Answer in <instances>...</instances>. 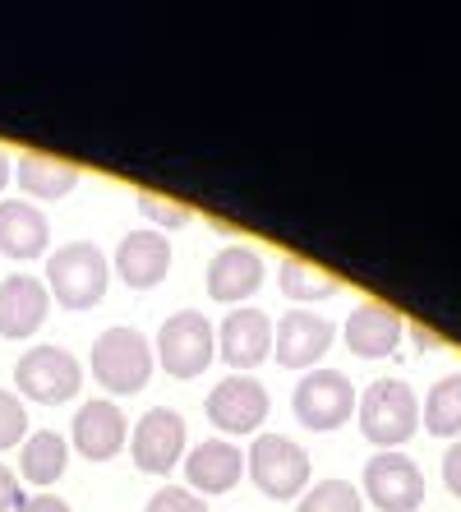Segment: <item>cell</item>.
I'll return each instance as SVG.
<instances>
[{
	"label": "cell",
	"instance_id": "6da1fadb",
	"mask_svg": "<svg viewBox=\"0 0 461 512\" xmlns=\"http://www.w3.org/2000/svg\"><path fill=\"white\" fill-rule=\"evenodd\" d=\"M107 286H111V259L102 245H93V240H70V245L51 250V259H47L51 305L83 314L107 296Z\"/></svg>",
	"mask_w": 461,
	"mask_h": 512
},
{
	"label": "cell",
	"instance_id": "7a4b0ae2",
	"mask_svg": "<svg viewBox=\"0 0 461 512\" xmlns=\"http://www.w3.org/2000/svg\"><path fill=\"white\" fill-rule=\"evenodd\" d=\"M355 416H360V434H365L369 443H379L383 453H397L415 429H420V397H415V388L402 379H379L360 393Z\"/></svg>",
	"mask_w": 461,
	"mask_h": 512
},
{
	"label": "cell",
	"instance_id": "3957f363",
	"mask_svg": "<svg viewBox=\"0 0 461 512\" xmlns=\"http://www.w3.org/2000/svg\"><path fill=\"white\" fill-rule=\"evenodd\" d=\"M153 342L139 333V328H107V333H97L93 342V356H88V370L93 379L116 397H130V393H143V383L153 379Z\"/></svg>",
	"mask_w": 461,
	"mask_h": 512
},
{
	"label": "cell",
	"instance_id": "277c9868",
	"mask_svg": "<svg viewBox=\"0 0 461 512\" xmlns=\"http://www.w3.org/2000/svg\"><path fill=\"white\" fill-rule=\"evenodd\" d=\"M153 360L171 379H199L217 360V328L199 310H176L157 328Z\"/></svg>",
	"mask_w": 461,
	"mask_h": 512
},
{
	"label": "cell",
	"instance_id": "5b68a950",
	"mask_svg": "<svg viewBox=\"0 0 461 512\" xmlns=\"http://www.w3.org/2000/svg\"><path fill=\"white\" fill-rule=\"evenodd\" d=\"M14 388H19V397H28L37 406L74 402L83 388V365L65 346H28L19 365H14Z\"/></svg>",
	"mask_w": 461,
	"mask_h": 512
},
{
	"label": "cell",
	"instance_id": "8992f818",
	"mask_svg": "<svg viewBox=\"0 0 461 512\" xmlns=\"http://www.w3.org/2000/svg\"><path fill=\"white\" fill-rule=\"evenodd\" d=\"M245 471L268 499H300L309 489V453L286 434H254Z\"/></svg>",
	"mask_w": 461,
	"mask_h": 512
},
{
	"label": "cell",
	"instance_id": "52a82bcc",
	"mask_svg": "<svg viewBox=\"0 0 461 512\" xmlns=\"http://www.w3.org/2000/svg\"><path fill=\"white\" fill-rule=\"evenodd\" d=\"M355 402H360V393H355V383L342 370H309L296 383V393H291L296 420L305 429H319V434L346 425L355 416Z\"/></svg>",
	"mask_w": 461,
	"mask_h": 512
},
{
	"label": "cell",
	"instance_id": "ba28073f",
	"mask_svg": "<svg viewBox=\"0 0 461 512\" xmlns=\"http://www.w3.org/2000/svg\"><path fill=\"white\" fill-rule=\"evenodd\" d=\"M360 499L379 512H415L425 503V471L406 453H374L360 476Z\"/></svg>",
	"mask_w": 461,
	"mask_h": 512
},
{
	"label": "cell",
	"instance_id": "9c48e42d",
	"mask_svg": "<svg viewBox=\"0 0 461 512\" xmlns=\"http://www.w3.org/2000/svg\"><path fill=\"white\" fill-rule=\"evenodd\" d=\"M130 453L143 476H171L185 462V416L176 406H153L143 411L130 429Z\"/></svg>",
	"mask_w": 461,
	"mask_h": 512
},
{
	"label": "cell",
	"instance_id": "30bf717a",
	"mask_svg": "<svg viewBox=\"0 0 461 512\" xmlns=\"http://www.w3.org/2000/svg\"><path fill=\"white\" fill-rule=\"evenodd\" d=\"M268 411H272V397L254 374H231V379H222L213 393L203 397V416L213 420L226 439L231 434H259Z\"/></svg>",
	"mask_w": 461,
	"mask_h": 512
},
{
	"label": "cell",
	"instance_id": "8fae6325",
	"mask_svg": "<svg viewBox=\"0 0 461 512\" xmlns=\"http://www.w3.org/2000/svg\"><path fill=\"white\" fill-rule=\"evenodd\" d=\"M332 342H337L332 319L314 310H291L282 314V323H272V360L286 370H319Z\"/></svg>",
	"mask_w": 461,
	"mask_h": 512
},
{
	"label": "cell",
	"instance_id": "7c38bea8",
	"mask_svg": "<svg viewBox=\"0 0 461 512\" xmlns=\"http://www.w3.org/2000/svg\"><path fill=\"white\" fill-rule=\"evenodd\" d=\"M130 443V416L120 411L111 397H88L74 416V429H70V448L88 462H107L116 457L120 448Z\"/></svg>",
	"mask_w": 461,
	"mask_h": 512
},
{
	"label": "cell",
	"instance_id": "4fadbf2b",
	"mask_svg": "<svg viewBox=\"0 0 461 512\" xmlns=\"http://www.w3.org/2000/svg\"><path fill=\"white\" fill-rule=\"evenodd\" d=\"M217 356L240 374L259 370L263 360L272 356V319L263 310H254V305L231 310L222 319V328H217Z\"/></svg>",
	"mask_w": 461,
	"mask_h": 512
},
{
	"label": "cell",
	"instance_id": "5bb4252c",
	"mask_svg": "<svg viewBox=\"0 0 461 512\" xmlns=\"http://www.w3.org/2000/svg\"><path fill=\"white\" fill-rule=\"evenodd\" d=\"M47 314H51V291L42 277L10 273L0 282V337L28 342L33 333H42Z\"/></svg>",
	"mask_w": 461,
	"mask_h": 512
},
{
	"label": "cell",
	"instance_id": "9a60e30c",
	"mask_svg": "<svg viewBox=\"0 0 461 512\" xmlns=\"http://www.w3.org/2000/svg\"><path fill=\"white\" fill-rule=\"evenodd\" d=\"M171 273V240L162 231L143 227V231H130V236L116 245V277L134 291H153V286L166 282Z\"/></svg>",
	"mask_w": 461,
	"mask_h": 512
},
{
	"label": "cell",
	"instance_id": "2e32d148",
	"mask_svg": "<svg viewBox=\"0 0 461 512\" xmlns=\"http://www.w3.org/2000/svg\"><path fill=\"white\" fill-rule=\"evenodd\" d=\"M406 323L402 314L392 310V305H383V300H360L351 310V319H346L342 337L346 346H351L360 360H383L397 351V342H402Z\"/></svg>",
	"mask_w": 461,
	"mask_h": 512
},
{
	"label": "cell",
	"instance_id": "e0dca14e",
	"mask_svg": "<svg viewBox=\"0 0 461 512\" xmlns=\"http://www.w3.org/2000/svg\"><path fill=\"white\" fill-rule=\"evenodd\" d=\"M263 286V259L249 245H222L208 259V296L217 305H245Z\"/></svg>",
	"mask_w": 461,
	"mask_h": 512
},
{
	"label": "cell",
	"instance_id": "ac0fdd59",
	"mask_svg": "<svg viewBox=\"0 0 461 512\" xmlns=\"http://www.w3.org/2000/svg\"><path fill=\"white\" fill-rule=\"evenodd\" d=\"M240 476H245V453H240L231 439H203L190 448L185 457V480L194 494H226V489H236Z\"/></svg>",
	"mask_w": 461,
	"mask_h": 512
},
{
	"label": "cell",
	"instance_id": "d6986e66",
	"mask_svg": "<svg viewBox=\"0 0 461 512\" xmlns=\"http://www.w3.org/2000/svg\"><path fill=\"white\" fill-rule=\"evenodd\" d=\"M51 245L47 213L28 199H0V254L14 263L42 259Z\"/></svg>",
	"mask_w": 461,
	"mask_h": 512
},
{
	"label": "cell",
	"instance_id": "ffe728a7",
	"mask_svg": "<svg viewBox=\"0 0 461 512\" xmlns=\"http://www.w3.org/2000/svg\"><path fill=\"white\" fill-rule=\"evenodd\" d=\"M14 180L24 185L28 203H33V199L51 203V199H65V194L79 185V171H74L70 162L47 157V153H19V157H14Z\"/></svg>",
	"mask_w": 461,
	"mask_h": 512
},
{
	"label": "cell",
	"instance_id": "44dd1931",
	"mask_svg": "<svg viewBox=\"0 0 461 512\" xmlns=\"http://www.w3.org/2000/svg\"><path fill=\"white\" fill-rule=\"evenodd\" d=\"M65 466H70V439L56 434V429H37L19 443V476L33 480L37 489L56 485L65 476Z\"/></svg>",
	"mask_w": 461,
	"mask_h": 512
},
{
	"label": "cell",
	"instance_id": "7402d4cb",
	"mask_svg": "<svg viewBox=\"0 0 461 512\" xmlns=\"http://www.w3.org/2000/svg\"><path fill=\"white\" fill-rule=\"evenodd\" d=\"M420 420L438 439H461V374H443L429 388L425 406H420Z\"/></svg>",
	"mask_w": 461,
	"mask_h": 512
},
{
	"label": "cell",
	"instance_id": "603a6c76",
	"mask_svg": "<svg viewBox=\"0 0 461 512\" xmlns=\"http://www.w3.org/2000/svg\"><path fill=\"white\" fill-rule=\"evenodd\" d=\"M277 286H282V296L300 300V305L337 296V277L323 273V268H314L309 259H296V254H286L282 259V268H277Z\"/></svg>",
	"mask_w": 461,
	"mask_h": 512
},
{
	"label": "cell",
	"instance_id": "cb8c5ba5",
	"mask_svg": "<svg viewBox=\"0 0 461 512\" xmlns=\"http://www.w3.org/2000/svg\"><path fill=\"white\" fill-rule=\"evenodd\" d=\"M300 512H365V499L351 480H319L300 494Z\"/></svg>",
	"mask_w": 461,
	"mask_h": 512
},
{
	"label": "cell",
	"instance_id": "d4e9b609",
	"mask_svg": "<svg viewBox=\"0 0 461 512\" xmlns=\"http://www.w3.org/2000/svg\"><path fill=\"white\" fill-rule=\"evenodd\" d=\"M134 203H139V213L153 222V231H176V227H185L190 222V208H180V203H171V199H162V194H148V190H139L134 194Z\"/></svg>",
	"mask_w": 461,
	"mask_h": 512
},
{
	"label": "cell",
	"instance_id": "484cf974",
	"mask_svg": "<svg viewBox=\"0 0 461 512\" xmlns=\"http://www.w3.org/2000/svg\"><path fill=\"white\" fill-rule=\"evenodd\" d=\"M28 439V406L19 393H5L0 388V453L14 448V443Z\"/></svg>",
	"mask_w": 461,
	"mask_h": 512
},
{
	"label": "cell",
	"instance_id": "4316f807",
	"mask_svg": "<svg viewBox=\"0 0 461 512\" xmlns=\"http://www.w3.org/2000/svg\"><path fill=\"white\" fill-rule=\"evenodd\" d=\"M143 512H208V499H199V494L185 485H166L143 503Z\"/></svg>",
	"mask_w": 461,
	"mask_h": 512
},
{
	"label": "cell",
	"instance_id": "83f0119b",
	"mask_svg": "<svg viewBox=\"0 0 461 512\" xmlns=\"http://www.w3.org/2000/svg\"><path fill=\"white\" fill-rule=\"evenodd\" d=\"M14 512H74V508L65 499H56V494H24Z\"/></svg>",
	"mask_w": 461,
	"mask_h": 512
},
{
	"label": "cell",
	"instance_id": "f1b7e54d",
	"mask_svg": "<svg viewBox=\"0 0 461 512\" xmlns=\"http://www.w3.org/2000/svg\"><path fill=\"white\" fill-rule=\"evenodd\" d=\"M443 485H448V494H457L461 499V439L448 448V457H443Z\"/></svg>",
	"mask_w": 461,
	"mask_h": 512
},
{
	"label": "cell",
	"instance_id": "f546056e",
	"mask_svg": "<svg viewBox=\"0 0 461 512\" xmlns=\"http://www.w3.org/2000/svg\"><path fill=\"white\" fill-rule=\"evenodd\" d=\"M19 499H24V494H19L14 471H10V466H0V512H14V508H19Z\"/></svg>",
	"mask_w": 461,
	"mask_h": 512
},
{
	"label": "cell",
	"instance_id": "4dcf8cb0",
	"mask_svg": "<svg viewBox=\"0 0 461 512\" xmlns=\"http://www.w3.org/2000/svg\"><path fill=\"white\" fill-rule=\"evenodd\" d=\"M10 180H14V157L0 148V194H5V185H10Z\"/></svg>",
	"mask_w": 461,
	"mask_h": 512
}]
</instances>
